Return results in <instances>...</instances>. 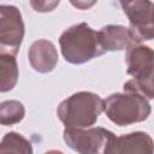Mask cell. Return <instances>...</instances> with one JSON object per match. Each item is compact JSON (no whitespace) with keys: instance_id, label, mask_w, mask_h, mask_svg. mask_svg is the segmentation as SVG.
<instances>
[{"instance_id":"cell-1","label":"cell","mask_w":154,"mask_h":154,"mask_svg":"<svg viewBox=\"0 0 154 154\" xmlns=\"http://www.w3.org/2000/svg\"><path fill=\"white\" fill-rule=\"evenodd\" d=\"M59 45L64 59L75 65L84 64L105 53L99 41V32L87 23L66 29L59 37Z\"/></svg>"},{"instance_id":"cell-2","label":"cell","mask_w":154,"mask_h":154,"mask_svg":"<svg viewBox=\"0 0 154 154\" xmlns=\"http://www.w3.org/2000/svg\"><path fill=\"white\" fill-rule=\"evenodd\" d=\"M103 100L91 91H78L61 101L57 116L65 128H89L103 112Z\"/></svg>"},{"instance_id":"cell-3","label":"cell","mask_w":154,"mask_h":154,"mask_svg":"<svg viewBox=\"0 0 154 154\" xmlns=\"http://www.w3.org/2000/svg\"><path fill=\"white\" fill-rule=\"evenodd\" d=\"M103 105L107 118L118 126L144 122L152 112L148 99L135 91L111 94L103 100Z\"/></svg>"},{"instance_id":"cell-4","label":"cell","mask_w":154,"mask_h":154,"mask_svg":"<svg viewBox=\"0 0 154 154\" xmlns=\"http://www.w3.org/2000/svg\"><path fill=\"white\" fill-rule=\"evenodd\" d=\"M65 143L81 154H107L109 146L116 138L114 134L105 128H65Z\"/></svg>"},{"instance_id":"cell-5","label":"cell","mask_w":154,"mask_h":154,"mask_svg":"<svg viewBox=\"0 0 154 154\" xmlns=\"http://www.w3.org/2000/svg\"><path fill=\"white\" fill-rule=\"evenodd\" d=\"M24 38V22L13 5L0 6V52L17 54Z\"/></svg>"},{"instance_id":"cell-6","label":"cell","mask_w":154,"mask_h":154,"mask_svg":"<svg viewBox=\"0 0 154 154\" xmlns=\"http://www.w3.org/2000/svg\"><path fill=\"white\" fill-rule=\"evenodd\" d=\"M125 63L129 75L136 79L144 78L154 67V51L141 42H136L126 49Z\"/></svg>"},{"instance_id":"cell-7","label":"cell","mask_w":154,"mask_h":154,"mask_svg":"<svg viewBox=\"0 0 154 154\" xmlns=\"http://www.w3.org/2000/svg\"><path fill=\"white\" fill-rule=\"evenodd\" d=\"M28 59L35 71L48 73L53 71L58 64V51L52 41L46 38L36 40L28 51Z\"/></svg>"},{"instance_id":"cell-8","label":"cell","mask_w":154,"mask_h":154,"mask_svg":"<svg viewBox=\"0 0 154 154\" xmlns=\"http://www.w3.org/2000/svg\"><path fill=\"white\" fill-rule=\"evenodd\" d=\"M120 153H154L153 138L143 131H135L122 136H116L112 144L108 148L107 154H120Z\"/></svg>"},{"instance_id":"cell-9","label":"cell","mask_w":154,"mask_h":154,"mask_svg":"<svg viewBox=\"0 0 154 154\" xmlns=\"http://www.w3.org/2000/svg\"><path fill=\"white\" fill-rule=\"evenodd\" d=\"M97 32L100 45L105 52L124 51L137 42L131 29L123 25L109 24L102 26Z\"/></svg>"},{"instance_id":"cell-10","label":"cell","mask_w":154,"mask_h":154,"mask_svg":"<svg viewBox=\"0 0 154 154\" xmlns=\"http://www.w3.org/2000/svg\"><path fill=\"white\" fill-rule=\"evenodd\" d=\"M130 29L137 42L154 38V4L144 6L138 13L129 19Z\"/></svg>"},{"instance_id":"cell-11","label":"cell","mask_w":154,"mask_h":154,"mask_svg":"<svg viewBox=\"0 0 154 154\" xmlns=\"http://www.w3.org/2000/svg\"><path fill=\"white\" fill-rule=\"evenodd\" d=\"M18 81V65L16 55L8 52H0V90H12Z\"/></svg>"},{"instance_id":"cell-12","label":"cell","mask_w":154,"mask_h":154,"mask_svg":"<svg viewBox=\"0 0 154 154\" xmlns=\"http://www.w3.org/2000/svg\"><path fill=\"white\" fill-rule=\"evenodd\" d=\"M0 153H23V154H30L32 153L31 143L23 137L20 134H17L14 131L7 132L0 144Z\"/></svg>"},{"instance_id":"cell-13","label":"cell","mask_w":154,"mask_h":154,"mask_svg":"<svg viewBox=\"0 0 154 154\" xmlns=\"http://www.w3.org/2000/svg\"><path fill=\"white\" fill-rule=\"evenodd\" d=\"M25 108L17 100H7L0 105V123L1 125H14L23 120Z\"/></svg>"},{"instance_id":"cell-14","label":"cell","mask_w":154,"mask_h":154,"mask_svg":"<svg viewBox=\"0 0 154 154\" xmlns=\"http://www.w3.org/2000/svg\"><path fill=\"white\" fill-rule=\"evenodd\" d=\"M124 91H135L143 95L146 99H154V67L152 72L144 78H131L123 85Z\"/></svg>"},{"instance_id":"cell-15","label":"cell","mask_w":154,"mask_h":154,"mask_svg":"<svg viewBox=\"0 0 154 154\" xmlns=\"http://www.w3.org/2000/svg\"><path fill=\"white\" fill-rule=\"evenodd\" d=\"M60 0H30V5L34 8V11L40 13H46L53 11L58 5Z\"/></svg>"},{"instance_id":"cell-16","label":"cell","mask_w":154,"mask_h":154,"mask_svg":"<svg viewBox=\"0 0 154 154\" xmlns=\"http://www.w3.org/2000/svg\"><path fill=\"white\" fill-rule=\"evenodd\" d=\"M124 13L128 16H130L131 13H134L136 10H138L141 6H143L144 4H147L150 0H118Z\"/></svg>"},{"instance_id":"cell-17","label":"cell","mask_w":154,"mask_h":154,"mask_svg":"<svg viewBox=\"0 0 154 154\" xmlns=\"http://www.w3.org/2000/svg\"><path fill=\"white\" fill-rule=\"evenodd\" d=\"M69 1L77 10H89L97 2V0H69Z\"/></svg>"}]
</instances>
